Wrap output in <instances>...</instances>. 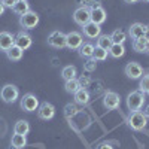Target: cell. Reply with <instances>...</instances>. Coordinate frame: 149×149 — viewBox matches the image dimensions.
I'll list each match as a JSON object with an SVG mask.
<instances>
[{"mask_svg":"<svg viewBox=\"0 0 149 149\" xmlns=\"http://www.w3.org/2000/svg\"><path fill=\"white\" fill-rule=\"evenodd\" d=\"M107 54H109V51L95 46V48H94V52H93V58H94L95 61H104V60L107 58Z\"/></svg>","mask_w":149,"mask_h":149,"instance_id":"cell-29","label":"cell"},{"mask_svg":"<svg viewBox=\"0 0 149 149\" xmlns=\"http://www.w3.org/2000/svg\"><path fill=\"white\" fill-rule=\"evenodd\" d=\"M76 74H78V72H76V67H74V66H66L63 70H61V76H63L64 81L74 79V78H76Z\"/></svg>","mask_w":149,"mask_h":149,"instance_id":"cell-26","label":"cell"},{"mask_svg":"<svg viewBox=\"0 0 149 149\" xmlns=\"http://www.w3.org/2000/svg\"><path fill=\"white\" fill-rule=\"evenodd\" d=\"M78 112H79V109H78L76 104H72V103H70V104H67V106L64 107V115H66L67 119H72L73 116H76Z\"/></svg>","mask_w":149,"mask_h":149,"instance_id":"cell-30","label":"cell"},{"mask_svg":"<svg viewBox=\"0 0 149 149\" xmlns=\"http://www.w3.org/2000/svg\"><path fill=\"white\" fill-rule=\"evenodd\" d=\"M10 145L14 149H22L24 146H27V139H26V136L24 134H14L12 136V139H10Z\"/></svg>","mask_w":149,"mask_h":149,"instance_id":"cell-17","label":"cell"},{"mask_svg":"<svg viewBox=\"0 0 149 149\" xmlns=\"http://www.w3.org/2000/svg\"><path fill=\"white\" fill-rule=\"evenodd\" d=\"M127 3H136V2H139V0H125Z\"/></svg>","mask_w":149,"mask_h":149,"instance_id":"cell-39","label":"cell"},{"mask_svg":"<svg viewBox=\"0 0 149 149\" xmlns=\"http://www.w3.org/2000/svg\"><path fill=\"white\" fill-rule=\"evenodd\" d=\"M14 131L17 133V134H29V131H30V124L27 122V121H24V119H19V121H17V124H15V127H14Z\"/></svg>","mask_w":149,"mask_h":149,"instance_id":"cell-22","label":"cell"},{"mask_svg":"<svg viewBox=\"0 0 149 149\" xmlns=\"http://www.w3.org/2000/svg\"><path fill=\"white\" fill-rule=\"evenodd\" d=\"M91 21L95 22V24H103L106 21V10L102 8V6H98V5H94L91 8Z\"/></svg>","mask_w":149,"mask_h":149,"instance_id":"cell-14","label":"cell"},{"mask_svg":"<svg viewBox=\"0 0 149 149\" xmlns=\"http://www.w3.org/2000/svg\"><path fill=\"white\" fill-rule=\"evenodd\" d=\"M39 107V100L34 94H26L21 98V109L26 112H34Z\"/></svg>","mask_w":149,"mask_h":149,"instance_id":"cell-7","label":"cell"},{"mask_svg":"<svg viewBox=\"0 0 149 149\" xmlns=\"http://www.w3.org/2000/svg\"><path fill=\"white\" fill-rule=\"evenodd\" d=\"M128 34H130L131 39H139V37H143V34H145V26H143V24H140V22L131 24V27L128 30Z\"/></svg>","mask_w":149,"mask_h":149,"instance_id":"cell-16","label":"cell"},{"mask_svg":"<svg viewBox=\"0 0 149 149\" xmlns=\"http://www.w3.org/2000/svg\"><path fill=\"white\" fill-rule=\"evenodd\" d=\"M112 39H110V36L107 34H100L97 37V46L98 48H102V49H106V51H109V48L112 46Z\"/></svg>","mask_w":149,"mask_h":149,"instance_id":"cell-25","label":"cell"},{"mask_svg":"<svg viewBox=\"0 0 149 149\" xmlns=\"http://www.w3.org/2000/svg\"><path fill=\"white\" fill-rule=\"evenodd\" d=\"M74 102H76L78 104H86L90 102V93L88 90H85L84 86L81 90H78L76 93H74Z\"/></svg>","mask_w":149,"mask_h":149,"instance_id":"cell-18","label":"cell"},{"mask_svg":"<svg viewBox=\"0 0 149 149\" xmlns=\"http://www.w3.org/2000/svg\"><path fill=\"white\" fill-rule=\"evenodd\" d=\"M5 12V6H3V3H2V0H0V15H2Z\"/></svg>","mask_w":149,"mask_h":149,"instance_id":"cell-37","label":"cell"},{"mask_svg":"<svg viewBox=\"0 0 149 149\" xmlns=\"http://www.w3.org/2000/svg\"><path fill=\"white\" fill-rule=\"evenodd\" d=\"M82 30H84V36H86L88 39H97V37L102 34V27L98 26V24L93 22V21L86 22L82 27Z\"/></svg>","mask_w":149,"mask_h":149,"instance_id":"cell-11","label":"cell"},{"mask_svg":"<svg viewBox=\"0 0 149 149\" xmlns=\"http://www.w3.org/2000/svg\"><path fill=\"white\" fill-rule=\"evenodd\" d=\"M142 2H148V3H149V0H142Z\"/></svg>","mask_w":149,"mask_h":149,"instance_id":"cell-40","label":"cell"},{"mask_svg":"<svg viewBox=\"0 0 149 149\" xmlns=\"http://www.w3.org/2000/svg\"><path fill=\"white\" fill-rule=\"evenodd\" d=\"M37 22H39V15H37L36 12H33V10H29L27 14L21 15V18H19V24L24 29H27V30L34 29L37 26Z\"/></svg>","mask_w":149,"mask_h":149,"instance_id":"cell-5","label":"cell"},{"mask_svg":"<svg viewBox=\"0 0 149 149\" xmlns=\"http://www.w3.org/2000/svg\"><path fill=\"white\" fill-rule=\"evenodd\" d=\"M148 124V118L145 116L143 112L140 110H136V112H131V115L128 116V125L136 130V131H140L146 127Z\"/></svg>","mask_w":149,"mask_h":149,"instance_id":"cell-2","label":"cell"},{"mask_svg":"<svg viewBox=\"0 0 149 149\" xmlns=\"http://www.w3.org/2000/svg\"><path fill=\"white\" fill-rule=\"evenodd\" d=\"M14 39H15V37L12 36L10 33H8V31H2V33H0V51L6 52L9 48L14 46Z\"/></svg>","mask_w":149,"mask_h":149,"instance_id":"cell-15","label":"cell"},{"mask_svg":"<svg viewBox=\"0 0 149 149\" xmlns=\"http://www.w3.org/2000/svg\"><path fill=\"white\" fill-rule=\"evenodd\" d=\"M84 43V36L79 31H70L66 34V46L69 49H79Z\"/></svg>","mask_w":149,"mask_h":149,"instance_id":"cell-6","label":"cell"},{"mask_svg":"<svg viewBox=\"0 0 149 149\" xmlns=\"http://www.w3.org/2000/svg\"><path fill=\"white\" fill-rule=\"evenodd\" d=\"M17 2H18V0H2L3 6H5V8H10V9H12V6H14Z\"/></svg>","mask_w":149,"mask_h":149,"instance_id":"cell-33","label":"cell"},{"mask_svg":"<svg viewBox=\"0 0 149 149\" xmlns=\"http://www.w3.org/2000/svg\"><path fill=\"white\" fill-rule=\"evenodd\" d=\"M48 43L52 48H64L66 46V34L60 30H54L48 36Z\"/></svg>","mask_w":149,"mask_h":149,"instance_id":"cell-8","label":"cell"},{"mask_svg":"<svg viewBox=\"0 0 149 149\" xmlns=\"http://www.w3.org/2000/svg\"><path fill=\"white\" fill-rule=\"evenodd\" d=\"M109 54L113 58H121L125 54V48H124L122 43H112V46L109 48Z\"/></svg>","mask_w":149,"mask_h":149,"instance_id":"cell-21","label":"cell"},{"mask_svg":"<svg viewBox=\"0 0 149 149\" xmlns=\"http://www.w3.org/2000/svg\"><path fill=\"white\" fill-rule=\"evenodd\" d=\"M31 43H33L31 36H30V34H27V33H24V31L18 33V34H17V37L14 39V45H17L18 48H21L22 51L29 49V48L31 46Z\"/></svg>","mask_w":149,"mask_h":149,"instance_id":"cell-13","label":"cell"},{"mask_svg":"<svg viewBox=\"0 0 149 149\" xmlns=\"http://www.w3.org/2000/svg\"><path fill=\"white\" fill-rule=\"evenodd\" d=\"M22 49L21 48H18L17 45H14L12 48H9L8 51H6V55H8V58L9 60H12V61H18V60H21L22 58Z\"/></svg>","mask_w":149,"mask_h":149,"instance_id":"cell-20","label":"cell"},{"mask_svg":"<svg viewBox=\"0 0 149 149\" xmlns=\"http://www.w3.org/2000/svg\"><path fill=\"white\" fill-rule=\"evenodd\" d=\"M18 88L15 85H12V84H8L5 85L2 91H0V97H2V100L5 103H14L17 102V98H18Z\"/></svg>","mask_w":149,"mask_h":149,"instance_id":"cell-3","label":"cell"},{"mask_svg":"<svg viewBox=\"0 0 149 149\" xmlns=\"http://www.w3.org/2000/svg\"><path fill=\"white\" fill-rule=\"evenodd\" d=\"M145 52H148V54H149V40L146 42V49H145Z\"/></svg>","mask_w":149,"mask_h":149,"instance_id":"cell-38","label":"cell"},{"mask_svg":"<svg viewBox=\"0 0 149 149\" xmlns=\"http://www.w3.org/2000/svg\"><path fill=\"white\" fill-rule=\"evenodd\" d=\"M110 39H112V42L113 43H122L124 45V42L127 40V33L124 31V30H115L113 33L110 34Z\"/></svg>","mask_w":149,"mask_h":149,"instance_id":"cell-27","label":"cell"},{"mask_svg":"<svg viewBox=\"0 0 149 149\" xmlns=\"http://www.w3.org/2000/svg\"><path fill=\"white\" fill-rule=\"evenodd\" d=\"M143 37L146 40H149V26H145V34H143Z\"/></svg>","mask_w":149,"mask_h":149,"instance_id":"cell-35","label":"cell"},{"mask_svg":"<svg viewBox=\"0 0 149 149\" xmlns=\"http://www.w3.org/2000/svg\"><path fill=\"white\" fill-rule=\"evenodd\" d=\"M95 66H97V61L91 57V58L86 60V63L84 64V69H85L86 72H94V70H95Z\"/></svg>","mask_w":149,"mask_h":149,"instance_id":"cell-32","label":"cell"},{"mask_svg":"<svg viewBox=\"0 0 149 149\" xmlns=\"http://www.w3.org/2000/svg\"><path fill=\"white\" fill-rule=\"evenodd\" d=\"M140 91L143 94H149V74H145V76L140 78Z\"/></svg>","mask_w":149,"mask_h":149,"instance_id":"cell-31","label":"cell"},{"mask_svg":"<svg viewBox=\"0 0 149 149\" xmlns=\"http://www.w3.org/2000/svg\"><path fill=\"white\" fill-rule=\"evenodd\" d=\"M97 149H113V148H112L109 143H106V142H103V143H100V145H98L97 146Z\"/></svg>","mask_w":149,"mask_h":149,"instance_id":"cell-34","label":"cell"},{"mask_svg":"<svg viewBox=\"0 0 149 149\" xmlns=\"http://www.w3.org/2000/svg\"><path fill=\"white\" fill-rule=\"evenodd\" d=\"M146 39L145 37H139V39H134L133 40V49L136 52H145L146 49Z\"/></svg>","mask_w":149,"mask_h":149,"instance_id":"cell-28","label":"cell"},{"mask_svg":"<svg viewBox=\"0 0 149 149\" xmlns=\"http://www.w3.org/2000/svg\"><path fill=\"white\" fill-rule=\"evenodd\" d=\"M143 113H145V116H146V118H149V104L145 107V112H143Z\"/></svg>","mask_w":149,"mask_h":149,"instance_id":"cell-36","label":"cell"},{"mask_svg":"<svg viewBox=\"0 0 149 149\" xmlns=\"http://www.w3.org/2000/svg\"><path fill=\"white\" fill-rule=\"evenodd\" d=\"M119 102H121V98L116 93L113 91H107L103 97V106L107 109V110H113L119 106Z\"/></svg>","mask_w":149,"mask_h":149,"instance_id":"cell-10","label":"cell"},{"mask_svg":"<svg viewBox=\"0 0 149 149\" xmlns=\"http://www.w3.org/2000/svg\"><path fill=\"white\" fill-rule=\"evenodd\" d=\"M125 74L130 79H140L143 76V69H142V66L139 63L131 61V63H128L125 66Z\"/></svg>","mask_w":149,"mask_h":149,"instance_id":"cell-12","label":"cell"},{"mask_svg":"<svg viewBox=\"0 0 149 149\" xmlns=\"http://www.w3.org/2000/svg\"><path fill=\"white\" fill-rule=\"evenodd\" d=\"M94 48H95V46H94L93 43H90V42L82 43L81 48H79V54H81V57L91 58V57H93V52H94Z\"/></svg>","mask_w":149,"mask_h":149,"instance_id":"cell-24","label":"cell"},{"mask_svg":"<svg viewBox=\"0 0 149 149\" xmlns=\"http://www.w3.org/2000/svg\"><path fill=\"white\" fill-rule=\"evenodd\" d=\"M12 10H14L15 14H18V15H24V14H27V12L30 10V6L27 3V0H18V2L12 6Z\"/></svg>","mask_w":149,"mask_h":149,"instance_id":"cell-19","label":"cell"},{"mask_svg":"<svg viewBox=\"0 0 149 149\" xmlns=\"http://www.w3.org/2000/svg\"><path fill=\"white\" fill-rule=\"evenodd\" d=\"M37 115H39L40 119H45V121L52 119L54 115H55V107H54V104L48 103V102L39 104V107H37Z\"/></svg>","mask_w":149,"mask_h":149,"instance_id":"cell-9","label":"cell"},{"mask_svg":"<svg viewBox=\"0 0 149 149\" xmlns=\"http://www.w3.org/2000/svg\"><path fill=\"white\" fill-rule=\"evenodd\" d=\"M145 104V94L139 90V91H133L128 94L127 97V106L131 112H136V110H140Z\"/></svg>","mask_w":149,"mask_h":149,"instance_id":"cell-1","label":"cell"},{"mask_svg":"<svg viewBox=\"0 0 149 149\" xmlns=\"http://www.w3.org/2000/svg\"><path fill=\"white\" fill-rule=\"evenodd\" d=\"M64 88H66V91H67V93H70V94H74V93H76L78 90H81V88H82V85H81V82H79V79H78V78H74V79L66 81Z\"/></svg>","mask_w":149,"mask_h":149,"instance_id":"cell-23","label":"cell"},{"mask_svg":"<svg viewBox=\"0 0 149 149\" xmlns=\"http://www.w3.org/2000/svg\"><path fill=\"white\" fill-rule=\"evenodd\" d=\"M73 19L76 24H79V26H85L86 22L91 21V9L86 8V6H81L78 8L76 10L73 12Z\"/></svg>","mask_w":149,"mask_h":149,"instance_id":"cell-4","label":"cell"}]
</instances>
